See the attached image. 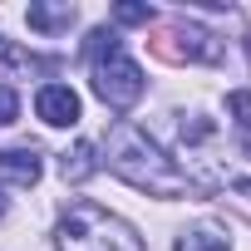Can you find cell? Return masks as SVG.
Segmentation results:
<instances>
[{
	"label": "cell",
	"instance_id": "ba28073f",
	"mask_svg": "<svg viewBox=\"0 0 251 251\" xmlns=\"http://www.w3.org/2000/svg\"><path fill=\"white\" fill-rule=\"evenodd\" d=\"M0 69H5V74H40V69H50V64H45L40 54L10 45V40H0Z\"/></svg>",
	"mask_w": 251,
	"mask_h": 251
},
{
	"label": "cell",
	"instance_id": "277c9868",
	"mask_svg": "<svg viewBox=\"0 0 251 251\" xmlns=\"http://www.w3.org/2000/svg\"><path fill=\"white\" fill-rule=\"evenodd\" d=\"M163 54H173V59H202V64H212V59L222 54V40H217L212 30L192 25V20H177V25L168 30V40H163Z\"/></svg>",
	"mask_w": 251,
	"mask_h": 251
},
{
	"label": "cell",
	"instance_id": "5b68a950",
	"mask_svg": "<svg viewBox=\"0 0 251 251\" xmlns=\"http://www.w3.org/2000/svg\"><path fill=\"white\" fill-rule=\"evenodd\" d=\"M35 113L50 123V128H69V123H79V94L69 89V84H45L40 94H35Z\"/></svg>",
	"mask_w": 251,
	"mask_h": 251
},
{
	"label": "cell",
	"instance_id": "4fadbf2b",
	"mask_svg": "<svg viewBox=\"0 0 251 251\" xmlns=\"http://www.w3.org/2000/svg\"><path fill=\"white\" fill-rule=\"evenodd\" d=\"M0 212H5V197H0Z\"/></svg>",
	"mask_w": 251,
	"mask_h": 251
},
{
	"label": "cell",
	"instance_id": "9c48e42d",
	"mask_svg": "<svg viewBox=\"0 0 251 251\" xmlns=\"http://www.w3.org/2000/svg\"><path fill=\"white\" fill-rule=\"evenodd\" d=\"M74 15H79L74 5H30V25L45 30V35H50V30H69Z\"/></svg>",
	"mask_w": 251,
	"mask_h": 251
},
{
	"label": "cell",
	"instance_id": "52a82bcc",
	"mask_svg": "<svg viewBox=\"0 0 251 251\" xmlns=\"http://www.w3.org/2000/svg\"><path fill=\"white\" fill-rule=\"evenodd\" d=\"M59 173H64V182H84V177H94V173H99V148H94L89 138H79L74 148H64Z\"/></svg>",
	"mask_w": 251,
	"mask_h": 251
},
{
	"label": "cell",
	"instance_id": "7c38bea8",
	"mask_svg": "<svg viewBox=\"0 0 251 251\" xmlns=\"http://www.w3.org/2000/svg\"><path fill=\"white\" fill-rule=\"evenodd\" d=\"M15 113H20L15 89H10V84H0V128H5V123H15Z\"/></svg>",
	"mask_w": 251,
	"mask_h": 251
},
{
	"label": "cell",
	"instance_id": "8992f818",
	"mask_svg": "<svg viewBox=\"0 0 251 251\" xmlns=\"http://www.w3.org/2000/svg\"><path fill=\"white\" fill-rule=\"evenodd\" d=\"M0 182L35 187L40 182V153L35 148H0Z\"/></svg>",
	"mask_w": 251,
	"mask_h": 251
},
{
	"label": "cell",
	"instance_id": "30bf717a",
	"mask_svg": "<svg viewBox=\"0 0 251 251\" xmlns=\"http://www.w3.org/2000/svg\"><path fill=\"white\" fill-rule=\"evenodd\" d=\"M173 251H231V241L222 231H212V226H197V231H182Z\"/></svg>",
	"mask_w": 251,
	"mask_h": 251
},
{
	"label": "cell",
	"instance_id": "3957f363",
	"mask_svg": "<svg viewBox=\"0 0 251 251\" xmlns=\"http://www.w3.org/2000/svg\"><path fill=\"white\" fill-rule=\"evenodd\" d=\"M59 251H143V241L113 212H103L94 202H79L59 222Z\"/></svg>",
	"mask_w": 251,
	"mask_h": 251
},
{
	"label": "cell",
	"instance_id": "8fae6325",
	"mask_svg": "<svg viewBox=\"0 0 251 251\" xmlns=\"http://www.w3.org/2000/svg\"><path fill=\"white\" fill-rule=\"evenodd\" d=\"M113 20H118V25H148L153 10H148V5H113Z\"/></svg>",
	"mask_w": 251,
	"mask_h": 251
},
{
	"label": "cell",
	"instance_id": "7a4b0ae2",
	"mask_svg": "<svg viewBox=\"0 0 251 251\" xmlns=\"http://www.w3.org/2000/svg\"><path fill=\"white\" fill-rule=\"evenodd\" d=\"M84 54L94 64V94L108 103V108H133L143 99V69L123 54V40L118 30H94L84 40Z\"/></svg>",
	"mask_w": 251,
	"mask_h": 251
},
{
	"label": "cell",
	"instance_id": "6da1fadb",
	"mask_svg": "<svg viewBox=\"0 0 251 251\" xmlns=\"http://www.w3.org/2000/svg\"><path fill=\"white\" fill-rule=\"evenodd\" d=\"M108 168L128 187L148 192V197H182L192 187L187 173H177L173 158L143 128H133V123H113V128H108Z\"/></svg>",
	"mask_w": 251,
	"mask_h": 251
}]
</instances>
